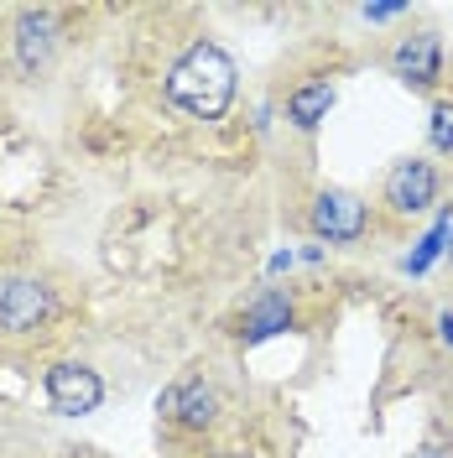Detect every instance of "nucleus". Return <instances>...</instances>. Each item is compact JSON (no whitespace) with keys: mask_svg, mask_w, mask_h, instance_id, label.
<instances>
[{"mask_svg":"<svg viewBox=\"0 0 453 458\" xmlns=\"http://www.w3.org/2000/svg\"><path fill=\"white\" fill-rule=\"evenodd\" d=\"M297 260H308V266H323V245L312 240V245H308V250H303V256H297Z\"/></svg>","mask_w":453,"mask_h":458,"instance_id":"obj_17","label":"nucleus"},{"mask_svg":"<svg viewBox=\"0 0 453 458\" xmlns=\"http://www.w3.org/2000/svg\"><path fill=\"white\" fill-rule=\"evenodd\" d=\"M443 260H449V266H453V229H449V250H443Z\"/></svg>","mask_w":453,"mask_h":458,"instance_id":"obj_19","label":"nucleus"},{"mask_svg":"<svg viewBox=\"0 0 453 458\" xmlns=\"http://www.w3.org/2000/svg\"><path fill=\"white\" fill-rule=\"evenodd\" d=\"M255 131H261V136L271 131V105H261V110H255Z\"/></svg>","mask_w":453,"mask_h":458,"instance_id":"obj_18","label":"nucleus"},{"mask_svg":"<svg viewBox=\"0 0 453 458\" xmlns=\"http://www.w3.org/2000/svg\"><path fill=\"white\" fill-rule=\"evenodd\" d=\"M162 417L183 432H209V428H219V417H225V396H219L214 380L193 375V380L172 386L167 396H162Z\"/></svg>","mask_w":453,"mask_h":458,"instance_id":"obj_8","label":"nucleus"},{"mask_svg":"<svg viewBox=\"0 0 453 458\" xmlns=\"http://www.w3.org/2000/svg\"><path fill=\"white\" fill-rule=\"evenodd\" d=\"M427 146L438 157H453V99H432V110H427Z\"/></svg>","mask_w":453,"mask_h":458,"instance_id":"obj_12","label":"nucleus"},{"mask_svg":"<svg viewBox=\"0 0 453 458\" xmlns=\"http://www.w3.org/2000/svg\"><path fill=\"white\" fill-rule=\"evenodd\" d=\"M57 42H63V31H57L53 11H42V5L16 11V21H11V63H16V73H21L27 84H37V79L53 68Z\"/></svg>","mask_w":453,"mask_h":458,"instance_id":"obj_5","label":"nucleus"},{"mask_svg":"<svg viewBox=\"0 0 453 458\" xmlns=\"http://www.w3.org/2000/svg\"><path fill=\"white\" fill-rule=\"evenodd\" d=\"M438 344L453 349V308H438Z\"/></svg>","mask_w":453,"mask_h":458,"instance_id":"obj_16","label":"nucleus"},{"mask_svg":"<svg viewBox=\"0 0 453 458\" xmlns=\"http://www.w3.org/2000/svg\"><path fill=\"white\" fill-rule=\"evenodd\" d=\"M42 391L57 417H94L105 406V375L84 360H57L42 375Z\"/></svg>","mask_w":453,"mask_h":458,"instance_id":"obj_6","label":"nucleus"},{"mask_svg":"<svg viewBox=\"0 0 453 458\" xmlns=\"http://www.w3.org/2000/svg\"><path fill=\"white\" fill-rule=\"evenodd\" d=\"M57 313H63V297L47 276L21 271V266L0 271V344L5 349H27V344L47 339Z\"/></svg>","mask_w":453,"mask_h":458,"instance_id":"obj_2","label":"nucleus"},{"mask_svg":"<svg viewBox=\"0 0 453 458\" xmlns=\"http://www.w3.org/2000/svg\"><path fill=\"white\" fill-rule=\"evenodd\" d=\"M334 105H339L334 79H308V84H297L292 94H286V125H292V131H303V136H312V131L329 120Z\"/></svg>","mask_w":453,"mask_h":458,"instance_id":"obj_10","label":"nucleus"},{"mask_svg":"<svg viewBox=\"0 0 453 458\" xmlns=\"http://www.w3.org/2000/svg\"><path fill=\"white\" fill-rule=\"evenodd\" d=\"M297 266V250H277V256L266 260V276H282V271H292Z\"/></svg>","mask_w":453,"mask_h":458,"instance_id":"obj_15","label":"nucleus"},{"mask_svg":"<svg viewBox=\"0 0 453 458\" xmlns=\"http://www.w3.org/2000/svg\"><path fill=\"white\" fill-rule=\"evenodd\" d=\"M360 16H365L370 27H380V21H397V16H406V5H380V0H375V5H360Z\"/></svg>","mask_w":453,"mask_h":458,"instance_id":"obj_13","label":"nucleus"},{"mask_svg":"<svg viewBox=\"0 0 453 458\" xmlns=\"http://www.w3.org/2000/svg\"><path fill=\"white\" fill-rule=\"evenodd\" d=\"M308 229L318 245H360L370 234V203L349 188H318L308 203Z\"/></svg>","mask_w":453,"mask_h":458,"instance_id":"obj_3","label":"nucleus"},{"mask_svg":"<svg viewBox=\"0 0 453 458\" xmlns=\"http://www.w3.org/2000/svg\"><path fill=\"white\" fill-rule=\"evenodd\" d=\"M386 68H391V79L406 89H417V94H432V89L443 84V37L438 31H412V37H401L391 57H386Z\"/></svg>","mask_w":453,"mask_h":458,"instance_id":"obj_7","label":"nucleus"},{"mask_svg":"<svg viewBox=\"0 0 453 458\" xmlns=\"http://www.w3.org/2000/svg\"><path fill=\"white\" fill-rule=\"evenodd\" d=\"M286 328H297V302L286 297L282 286H261L245 302V313H240L235 339L245 344V349H255V344H266V339H282Z\"/></svg>","mask_w":453,"mask_h":458,"instance_id":"obj_9","label":"nucleus"},{"mask_svg":"<svg viewBox=\"0 0 453 458\" xmlns=\"http://www.w3.org/2000/svg\"><path fill=\"white\" fill-rule=\"evenodd\" d=\"M449 229H453V214H438V219H432V229H427L423 240L406 250L401 271H406V276H427V271L443 260V250H449Z\"/></svg>","mask_w":453,"mask_h":458,"instance_id":"obj_11","label":"nucleus"},{"mask_svg":"<svg viewBox=\"0 0 453 458\" xmlns=\"http://www.w3.org/2000/svg\"><path fill=\"white\" fill-rule=\"evenodd\" d=\"M443 193V172L432 157H401L391 162L386 172V182H380V203H386V214H397V219H417L427 214L432 203Z\"/></svg>","mask_w":453,"mask_h":458,"instance_id":"obj_4","label":"nucleus"},{"mask_svg":"<svg viewBox=\"0 0 453 458\" xmlns=\"http://www.w3.org/2000/svg\"><path fill=\"white\" fill-rule=\"evenodd\" d=\"M417 458H453V437H427Z\"/></svg>","mask_w":453,"mask_h":458,"instance_id":"obj_14","label":"nucleus"},{"mask_svg":"<svg viewBox=\"0 0 453 458\" xmlns=\"http://www.w3.org/2000/svg\"><path fill=\"white\" fill-rule=\"evenodd\" d=\"M162 89L188 120H225L235 94H240V68L219 42H188L172 57Z\"/></svg>","mask_w":453,"mask_h":458,"instance_id":"obj_1","label":"nucleus"}]
</instances>
